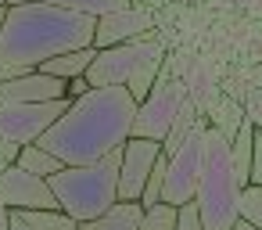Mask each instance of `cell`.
Returning <instances> with one entry per match:
<instances>
[{
  "mask_svg": "<svg viewBox=\"0 0 262 230\" xmlns=\"http://www.w3.org/2000/svg\"><path fill=\"white\" fill-rule=\"evenodd\" d=\"M137 101L126 87H94L69 104V112L36 140L61 165H90L119 151L133 130Z\"/></svg>",
  "mask_w": 262,
  "mask_h": 230,
  "instance_id": "1",
  "label": "cell"
},
{
  "mask_svg": "<svg viewBox=\"0 0 262 230\" xmlns=\"http://www.w3.org/2000/svg\"><path fill=\"white\" fill-rule=\"evenodd\" d=\"M94 15L51 8V4H8L0 29V61L36 69L47 58L94 47Z\"/></svg>",
  "mask_w": 262,
  "mask_h": 230,
  "instance_id": "2",
  "label": "cell"
},
{
  "mask_svg": "<svg viewBox=\"0 0 262 230\" xmlns=\"http://www.w3.org/2000/svg\"><path fill=\"white\" fill-rule=\"evenodd\" d=\"M194 205L201 212L205 230H230L241 219V183L230 158V137L219 133L215 126L205 130V158H201Z\"/></svg>",
  "mask_w": 262,
  "mask_h": 230,
  "instance_id": "3",
  "label": "cell"
},
{
  "mask_svg": "<svg viewBox=\"0 0 262 230\" xmlns=\"http://www.w3.org/2000/svg\"><path fill=\"white\" fill-rule=\"evenodd\" d=\"M119 162H122V148L90 165H65L54 176H47L58 198V208L69 212L76 223H86L108 212L119 201Z\"/></svg>",
  "mask_w": 262,
  "mask_h": 230,
  "instance_id": "4",
  "label": "cell"
},
{
  "mask_svg": "<svg viewBox=\"0 0 262 230\" xmlns=\"http://www.w3.org/2000/svg\"><path fill=\"white\" fill-rule=\"evenodd\" d=\"M158 58H165V44L151 33L140 40L115 44V47H101V51L94 47V61L83 76L90 87H126L147 61H158Z\"/></svg>",
  "mask_w": 262,
  "mask_h": 230,
  "instance_id": "5",
  "label": "cell"
},
{
  "mask_svg": "<svg viewBox=\"0 0 262 230\" xmlns=\"http://www.w3.org/2000/svg\"><path fill=\"white\" fill-rule=\"evenodd\" d=\"M205 115L198 119V126L183 137V144L165 155V183H162V201L169 205H183V201H194V191H198V180H201V158H205Z\"/></svg>",
  "mask_w": 262,
  "mask_h": 230,
  "instance_id": "6",
  "label": "cell"
},
{
  "mask_svg": "<svg viewBox=\"0 0 262 230\" xmlns=\"http://www.w3.org/2000/svg\"><path fill=\"white\" fill-rule=\"evenodd\" d=\"M69 97L61 101H8L0 104V140H15V144H36L65 112Z\"/></svg>",
  "mask_w": 262,
  "mask_h": 230,
  "instance_id": "7",
  "label": "cell"
},
{
  "mask_svg": "<svg viewBox=\"0 0 262 230\" xmlns=\"http://www.w3.org/2000/svg\"><path fill=\"white\" fill-rule=\"evenodd\" d=\"M187 101V83L183 79H165V83H155V90L137 104V115H133V130L129 137H144V140H165L176 112L183 108Z\"/></svg>",
  "mask_w": 262,
  "mask_h": 230,
  "instance_id": "8",
  "label": "cell"
},
{
  "mask_svg": "<svg viewBox=\"0 0 262 230\" xmlns=\"http://www.w3.org/2000/svg\"><path fill=\"white\" fill-rule=\"evenodd\" d=\"M158 155H162V144H158V140L126 137V144H122V162H119V201H137V198H140L144 180L151 176Z\"/></svg>",
  "mask_w": 262,
  "mask_h": 230,
  "instance_id": "9",
  "label": "cell"
},
{
  "mask_svg": "<svg viewBox=\"0 0 262 230\" xmlns=\"http://www.w3.org/2000/svg\"><path fill=\"white\" fill-rule=\"evenodd\" d=\"M155 33V15L151 8H140V4H129L112 11V15H101L97 18V29H94V47H115V44H126V40H140V36H151Z\"/></svg>",
  "mask_w": 262,
  "mask_h": 230,
  "instance_id": "10",
  "label": "cell"
},
{
  "mask_svg": "<svg viewBox=\"0 0 262 230\" xmlns=\"http://www.w3.org/2000/svg\"><path fill=\"white\" fill-rule=\"evenodd\" d=\"M0 201L8 208H58V198L47 176L26 173L18 165H8L0 173Z\"/></svg>",
  "mask_w": 262,
  "mask_h": 230,
  "instance_id": "11",
  "label": "cell"
},
{
  "mask_svg": "<svg viewBox=\"0 0 262 230\" xmlns=\"http://www.w3.org/2000/svg\"><path fill=\"white\" fill-rule=\"evenodd\" d=\"M61 97H69V83L58 76H47L40 69L0 83V104H8V101H61Z\"/></svg>",
  "mask_w": 262,
  "mask_h": 230,
  "instance_id": "12",
  "label": "cell"
},
{
  "mask_svg": "<svg viewBox=\"0 0 262 230\" xmlns=\"http://www.w3.org/2000/svg\"><path fill=\"white\" fill-rule=\"evenodd\" d=\"M140 201H115L108 212H101L97 219H86L79 223V230H137L140 226Z\"/></svg>",
  "mask_w": 262,
  "mask_h": 230,
  "instance_id": "13",
  "label": "cell"
},
{
  "mask_svg": "<svg viewBox=\"0 0 262 230\" xmlns=\"http://www.w3.org/2000/svg\"><path fill=\"white\" fill-rule=\"evenodd\" d=\"M90 61H94V47H83V51H69V54H58V58H47V61H40L36 69L40 72H47V76H58V79H76V76H83L86 69H90Z\"/></svg>",
  "mask_w": 262,
  "mask_h": 230,
  "instance_id": "14",
  "label": "cell"
},
{
  "mask_svg": "<svg viewBox=\"0 0 262 230\" xmlns=\"http://www.w3.org/2000/svg\"><path fill=\"white\" fill-rule=\"evenodd\" d=\"M11 212H18V219L29 223L33 230H79V223L61 208H11Z\"/></svg>",
  "mask_w": 262,
  "mask_h": 230,
  "instance_id": "15",
  "label": "cell"
},
{
  "mask_svg": "<svg viewBox=\"0 0 262 230\" xmlns=\"http://www.w3.org/2000/svg\"><path fill=\"white\" fill-rule=\"evenodd\" d=\"M11 4H51V8H65V11H79V15H112L119 8H126L129 0H11Z\"/></svg>",
  "mask_w": 262,
  "mask_h": 230,
  "instance_id": "16",
  "label": "cell"
},
{
  "mask_svg": "<svg viewBox=\"0 0 262 230\" xmlns=\"http://www.w3.org/2000/svg\"><path fill=\"white\" fill-rule=\"evenodd\" d=\"M15 165L26 169V173H36V176H54L58 169H65L61 158H54V155H51L47 148H40V144H22Z\"/></svg>",
  "mask_w": 262,
  "mask_h": 230,
  "instance_id": "17",
  "label": "cell"
},
{
  "mask_svg": "<svg viewBox=\"0 0 262 230\" xmlns=\"http://www.w3.org/2000/svg\"><path fill=\"white\" fill-rule=\"evenodd\" d=\"M198 119H201V108H198V104L187 97V101H183V108L176 112V119H172V126H169L165 140H162V151H165V155H172V151L183 144V137H187V133L198 126Z\"/></svg>",
  "mask_w": 262,
  "mask_h": 230,
  "instance_id": "18",
  "label": "cell"
},
{
  "mask_svg": "<svg viewBox=\"0 0 262 230\" xmlns=\"http://www.w3.org/2000/svg\"><path fill=\"white\" fill-rule=\"evenodd\" d=\"M137 230H176V205L158 201V205L144 208V216H140V226H137Z\"/></svg>",
  "mask_w": 262,
  "mask_h": 230,
  "instance_id": "19",
  "label": "cell"
},
{
  "mask_svg": "<svg viewBox=\"0 0 262 230\" xmlns=\"http://www.w3.org/2000/svg\"><path fill=\"white\" fill-rule=\"evenodd\" d=\"M241 219H248L255 230H262V187L248 183L241 191Z\"/></svg>",
  "mask_w": 262,
  "mask_h": 230,
  "instance_id": "20",
  "label": "cell"
},
{
  "mask_svg": "<svg viewBox=\"0 0 262 230\" xmlns=\"http://www.w3.org/2000/svg\"><path fill=\"white\" fill-rule=\"evenodd\" d=\"M176 230H205V226H201V212H198L194 201L176 205Z\"/></svg>",
  "mask_w": 262,
  "mask_h": 230,
  "instance_id": "21",
  "label": "cell"
},
{
  "mask_svg": "<svg viewBox=\"0 0 262 230\" xmlns=\"http://www.w3.org/2000/svg\"><path fill=\"white\" fill-rule=\"evenodd\" d=\"M248 183H258L262 187V130L255 126V144H251V173H248Z\"/></svg>",
  "mask_w": 262,
  "mask_h": 230,
  "instance_id": "22",
  "label": "cell"
},
{
  "mask_svg": "<svg viewBox=\"0 0 262 230\" xmlns=\"http://www.w3.org/2000/svg\"><path fill=\"white\" fill-rule=\"evenodd\" d=\"M244 115H248V119H251V122L262 130V90H255V94L248 97V108H244Z\"/></svg>",
  "mask_w": 262,
  "mask_h": 230,
  "instance_id": "23",
  "label": "cell"
},
{
  "mask_svg": "<svg viewBox=\"0 0 262 230\" xmlns=\"http://www.w3.org/2000/svg\"><path fill=\"white\" fill-rule=\"evenodd\" d=\"M86 90H94V87L86 83V76H76V79H69V101H76V97H83Z\"/></svg>",
  "mask_w": 262,
  "mask_h": 230,
  "instance_id": "24",
  "label": "cell"
},
{
  "mask_svg": "<svg viewBox=\"0 0 262 230\" xmlns=\"http://www.w3.org/2000/svg\"><path fill=\"white\" fill-rule=\"evenodd\" d=\"M8 223H11V208L0 201V230H8Z\"/></svg>",
  "mask_w": 262,
  "mask_h": 230,
  "instance_id": "25",
  "label": "cell"
},
{
  "mask_svg": "<svg viewBox=\"0 0 262 230\" xmlns=\"http://www.w3.org/2000/svg\"><path fill=\"white\" fill-rule=\"evenodd\" d=\"M8 230H33V226H29V223H22V219H18V212H11V223H8Z\"/></svg>",
  "mask_w": 262,
  "mask_h": 230,
  "instance_id": "26",
  "label": "cell"
},
{
  "mask_svg": "<svg viewBox=\"0 0 262 230\" xmlns=\"http://www.w3.org/2000/svg\"><path fill=\"white\" fill-rule=\"evenodd\" d=\"M133 4H140V8H162V4H169V0H133Z\"/></svg>",
  "mask_w": 262,
  "mask_h": 230,
  "instance_id": "27",
  "label": "cell"
},
{
  "mask_svg": "<svg viewBox=\"0 0 262 230\" xmlns=\"http://www.w3.org/2000/svg\"><path fill=\"white\" fill-rule=\"evenodd\" d=\"M230 230H255V226H251V223H248V219H237V223H233V226H230Z\"/></svg>",
  "mask_w": 262,
  "mask_h": 230,
  "instance_id": "28",
  "label": "cell"
},
{
  "mask_svg": "<svg viewBox=\"0 0 262 230\" xmlns=\"http://www.w3.org/2000/svg\"><path fill=\"white\" fill-rule=\"evenodd\" d=\"M4 169H8V162H4V155H0V173H4Z\"/></svg>",
  "mask_w": 262,
  "mask_h": 230,
  "instance_id": "29",
  "label": "cell"
},
{
  "mask_svg": "<svg viewBox=\"0 0 262 230\" xmlns=\"http://www.w3.org/2000/svg\"><path fill=\"white\" fill-rule=\"evenodd\" d=\"M8 4H11V0H0V11H4V8H8Z\"/></svg>",
  "mask_w": 262,
  "mask_h": 230,
  "instance_id": "30",
  "label": "cell"
},
{
  "mask_svg": "<svg viewBox=\"0 0 262 230\" xmlns=\"http://www.w3.org/2000/svg\"><path fill=\"white\" fill-rule=\"evenodd\" d=\"M0 29H4V11H0Z\"/></svg>",
  "mask_w": 262,
  "mask_h": 230,
  "instance_id": "31",
  "label": "cell"
}]
</instances>
